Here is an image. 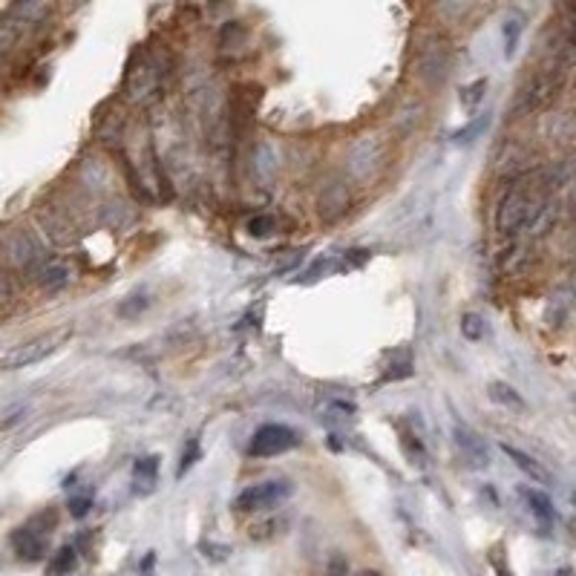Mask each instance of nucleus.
Returning <instances> with one entry per match:
<instances>
[{"label": "nucleus", "instance_id": "obj_1", "mask_svg": "<svg viewBox=\"0 0 576 576\" xmlns=\"http://www.w3.org/2000/svg\"><path fill=\"white\" fill-rule=\"evenodd\" d=\"M67 340H70L67 329L49 331V335H38V338H32L27 343L15 346V349H9L4 357H0V369H6V372H18V369L35 366V363L46 361L49 355H55Z\"/></svg>", "mask_w": 576, "mask_h": 576}, {"label": "nucleus", "instance_id": "obj_2", "mask_svg": "<svg viewBox=\"0 0 576 576\" xmlns=\"http://www.w3.org/2000/svg\"><path fill=\"white\" fill-rule=\"evenodd\" d=\"M530 211H533V199L528 194V188L516 185L510 188L505 199L498 202V211H496V228L502 230L505 237H513L519 230H524L530 220Z\"/></svg>", "mask_w": 576, "mask_h": 576}, {"label": "nucleus", "instance_id": "obj_3", "mask_svg": "<svg viewBox=\"0 0 576 576\" xmlns=\"http://www.w3.org/2000/svg\"><path fill=\"white\" fill-rule=\"evenodd\" d=\"M291 493H294V484L286 481V479L251 484V488H246L237 496L234 507L239 510V513H257V510H271L280 502H286Z\"/></svg>", "mask_w": 576, "mask_h": 576}, {"label": "nucleus", "instance_id": "obj_4", "mask_svg": "<svg viewBox=\"0 0 576 576\" xmlns=\"http://www.w3.org/2000/svg\"><path fill=\"white\" fill-rule=\"evenodd\" d=\"M297 444H300V435L288 424H263L257 432H254L248 453L257 455V458H274V455L291 453Z\"/></svg>", "mask_w": 576, "mask_h": 576}, {"label": "nucleus", "instance_id": "obj_5", "mask_svg": "<svg viewBox=\"0 0 576 576\" xmlns=\"http://www.w3.org/2000/svg\"><path fill=\"white\" fill-rule=\"evenodd\" d=\"M352 205V190L346 182H329L317 196V216L323 222H338L340 216L349 211Z\"/></svg>", "mask_w": 576, "mask_h": 576}, {"label": "nucleus", "instance_id": "obj_6", "mask_svg": "<svg viewBox=\"0 0 576 576\" xmlns=\"http://www.w3.org/2000/svg\"><path fill=\"white\" fill-rule=\"evenodd\" d=\"M554 96H556V81L547 79V75H539V79L524 84V89L519 93L516 107H519V113H533L539 107H547L550 101H554Z\"/></svg>", "mask_w": 576, "mask_h": 576}, {"label": "nucleus", "instance_id": "obj_7", "mask_svg": "<svg viewBox=\"0 0 576 576\" xmlns=\"http://www.w3.org/2000/svg\"><path fill=\"white\" fill-rule=\"evenodd\" d=\"M159 79H162V70L156 61H142L130 67V75H127V93L130 98H147L153 89L159 87Z\"/></svg>", "mask_w": 576, "mask_h": 576}, {"label": "nucleus", "instance_id": "obj_8", "mask_svg": "<svg viewBox=\"0 0 576 576\" xmlns=\"http://www.w3.org/2000/svg\"><path fill=\"white\" fill-rule=\"evenodd\" d=\"M453 438H455L458 453L467 458V464H472V467H484V464H488V461H490L488 444H484L481 435H476L470 427H455V430H453Z\"/></svg>", "mask_w": 576, "mask_h": 576}, {"label": "nucleus", "instance_id": "obj_9", "mask_svg": "<svg viewBox=\"0 0 576 576\" xmlns=\"http://www.w3.org/2000/svg\"><path fill=\"white\" fill-rule=\"evenodd\" d=\"M378 142L375 138H361L352 150H349V156H346V164H349V173L355 179H366L369 173L375 171V164H378Z\"/></svg>", "mask_w": 576, "mask_h": 576}, {"label": "nucleus", "instance_id": "obj_10", "mask_svg": "<svg viewBox=\"0 0 576 576\" xmlns=\"http://www.w3.org/2000/svg\"><path fill=\"white\" fill-rule=\"evenodd\" d=\"M12 545H15V554H18L21 559H27V562H38V559H41V556L46 554L44 533L35 530L32 524H27V528L15 530V536H12Z\"/></svg>", "mask_w": 576, "mask_h": 576}, {"label": "nucleus", "instance_id": "obj_11", "mask_svg": "<svg viewBox=\"0 0 576 576\" xmlns=\"http://www.w3.org/2000/svg\"><path fill=\"white\" fill-rule=\"evenodd\" d=\"M35 280H38V286L46 291H61L70 283V265L61 260H44L35 268Z\"/></svg>", "mask_w": 576, "mask_h": 576}, {"label": "nucleus", "instance_id": "obj_12", "mask_svg": "<svg viewBox=\"0 0 576 576\" xmlns=\"http://www.w3.org/2000/svg\"><path fill=\"white\" fill-rule=\"evenodd\" d=\"M502 453H507V458L513 461V464L524 472V476H530L533 481H539V484H550V481H554V479H550L547 467L542 464V461H536L533 455L516 450V447H507V444H502Z\"/></svg>", "mask_w": 576, "mask_h": 576}, {"label": "nucleus", "instance_id": "obj_13", "mask_svg": "<svg viewBox=\"0 0 576 576\" xmlns=\"http://www.w3.org/2000/svg\"><path fill=\"white\" fill-rule=\"evenodd\" d=\"M556 216H559L556 202H533L530 220H528V225H524V230H528L530 237H542V234H547L550 228H554Z\"/></svg>", "mask_w": 576, "mask_h": 576}, {"label": "nucleus", "instance_id": "obj_14", "mask_svg": "<svg viewBox=\"0 0 576 576\" xmlns=\"http://www.w3.org/2000/svg\"><path fill=\"white\" fill-rule=\"evenodd\" d=\"M159 481V458L156 455H145L136 461L133 467V490L136 493H150Z\"/></svg>", "mask_w": 576, "mask_h": 576}, {"label": "nucleus", "instance_id": "obj_15", "mask_svg": "<svg viewBox=\"0 0 576 576\" xmlns=\"http://www.w3.org/2000/svg\"><path fill=\"white\" fill-rule=\"evenodd\" d=\"M488 395H490L493 404L505 406V409H513V413H522V409L528 406L522 398V392L513 387V383H505V380H493L488 387Z\"/></svg>", "mask_w": 576, "mask_h": 576}, {"label": "nucleus", "instance_id": "obj_16", "mask_svg": "<svg viewBox=\"0 0 576 576\" xmlns=\"http://www.w3.org/2000/svg\"><path fill=\"white\" fill-rule=\"evenodd\" d=\"M522 496H524V502H528L530 513L536 516V522H542L545 528H550V524H554V519H556L554 502H550V498L545 493H539V490H522Z\"/></svg>", "mask_w": 576, "mask_h": 576}, {"label": "nucleus", "instance_id": "obj_17", "mask_svg": "<svg viewBox=\"0 0 576 576\" xmlns=\"http://www.w3.org/2000/svg\"><path fill=\"white\" fill-rule=\"evenodd\" d=\"M75 565H79V554H75L72 545H63V547L55 550L53 559H49L46 576H67V573L75 571Z\"/></svg>", "mask_w": 576, "mask_h": 576}, {"label": "nucleus", "instance_id": "obj_18", "mask_svg": "<svg viewBox=\"0 0 576 576\" xmlns=\"http://www.w3.org/2000/svg\"><path fill=\"white\" fill-rule=\"evenodd\" d=\"M522 32H524V18L522 15H510L505 23H502V35H505V55L513 58L516 49H519V41H522Z\"/></svg>", "mask_w": 576, "mask_h": 576}, {"label": "nucleus", "instance_id": "obj_19", "mask_svg": "<svg viewBox=\"0 0 576 576\" xmlns=\"http://www.w3.org/2000/svg\"><path fill=\"white\" fill-rule=\"evenodd\" d=\"M401 444H404L406 458L413 461L415 467H427V447L421 444L418 435H413L409 430H401Z\"/></svg>", "mask_w": 576, "mask_h": 576}, {"label": "nucleus", "instance_id": "obj_20", "mask_svg": "<svg viewBox=\"0 0 576 576\" xmlns=\"http://www.w3.org/2000/svg\"><path fill=\"white\" fill-rule=\"evenodd\" d=\"M484 93H488V81L479 79V81H472L467 87H461L458 89V98H461V104H464V110H476L481 104Z\"/></svg>", "mask_w": 576, "mask_h": 576}, {"label": "nucleus", "instance_id": "obj_21", "mask_svg": "<svg viewBox=\"0 0 576 576\" xmlns=\"http://www.w3.org/2000/svg\"><path fill=\"white\" fill-rule=\"evenodd\" d=\"M484 331H488V326H484V317L481 314L467 312L464 317H461V335H464L467 340L479 343L484 338Z\"/></svg>", "mask_w": 576, "mask_h": 576}, {"label": "nucleus", "instance_id": "obj_22", "mask_svg": "<svg viewBox=\"0 0 576 576\" xmlns=\"http://www.w3.org/2000/svg\"><path fill=\"white\" fill-rule=\"evenodd\" d=\"M18 35H21V21L18 18H9V21L0 23V61H4L9 49L15 46Z\"/></svg>", "mask_w": 576, "mask_h": 576}, {"label": "nucleus", "instance_id": "obj_23", "mask_svg": "<svg viewBox=\"0 0 576 576\" xmlns=\"http://www.w3.org/2000/svg\"><path fill=\"white\" fill-rule=\"evenodd\" d=\"M286 524L280 522V519H265V522H257V524H251V530L248 536L254 542H268V539H274V536L283 530Z\"/></svg>", "mask_w": 576, "mask_h": 576}, {"label": "nucleus", "instance_id": "obj_24", "mask_svg": "<svg viewBox=\"0 0 576 576\" xmlns=\"http://www.w3.org/2000/svg\"><path fill=\"white\" fill-rule=\"evenodd\" d=\"M490 124V115H481V119H476L472 124H467V127H461V133H455L453 136V142L455 145H472L476 138H481V133H484V127Z\"/></svg>", "mask_w": 576, "mask_h": 576}, {"label": "nucleus", "instance_id": "obj_25", "mask_svg": "<svg viewBox=\"0 0 576 576\" xmlns=\"http://www.w3.org/2000/svg\"><path fill=\"white\" fill-rule=\"evenodd\" d=\"M277 230V220L274 216H268V213H260V216H251L248 220V234L254 239H265V237H271Z\"/></svg>", "mask_w": 576, "mask_h": 576}, {"label": "nucleus", "instance_id": "obj_26", "mask_svg": "<svg viewBox=\"0 0 576 576\" xmlns=\"http://www.w3.org/2000/svg\"><path fill=\"white\" fill-rule=\"evenodd\" d=\"M145 309H147V291L138 288L119 305V314L121 317H138V314H145Z\"/></svg>", "mask_w": 576, "mask_h": 576}, {"label": "nucleus", "instance_id": "obj_27", "mask_svg": "<svg viewBox=\"0 0 576 576\" xmlns=\"http://www.w3.org/2000/svg\"><path fill=\"white\" fill-rule=\"evenodd\" d=\"M242 41H246V27H242V23L230 21V23H225V27L220 29V46H222V49L237 46V44H242Z\"/></svg>", "mask_w": 576, "mask_h": 576}, {"label": "nucleus", "instance_id": "obj_28", "mask_svg": "<svg viewBox=\"0 0 576 576\" xmlns=\"http://www.w3.org/2000/svg\"><path fill=\"white\" fill-rule=\"evenodd\" d=\"M199 455H202V453H199V441H196V438H194V441H188V444H185V455H182V464H179V479H182V476H185V472H188V467H194V464H196V461H199Z\"/></svg>", "mask_w": 576, "mask_h": 576}, {"label": "nucleus", "instance_id": "obj_29", "mask_svg": "<svg viewBox=\"0 0 576 576\" xmlns=\"http://www.w3.org/2000/svg\"><path fill=\"white\" fill-rule=\"evenodd\" d=\"M467 6H470V0H441V15L458 18V15H464Z\"/></svg>", "mask_w": 576, "mask_h": 576}, {"label": "nucleus", "instance_id": "obj_30", "mask_svg": "<svg viewBox=\"0 0 576 576\" xmlns=\"http://www.w3.org/2000/svg\"><path fill=\"white\" fill-rule=\"evenodd\" d=\"M89 507H93V498H89V496H75L70 502V513L81 519V516H87Z\"/></svg>", "mask_w": 576, "mask_h": 576}, {"label": "nucleus", "instance_id": "obj_31", "mask_svg": "<svg viewBox=\"0 0 576 576\" xmlns=\"http://www.w3.org/2000/svg\"><path fill=\"white\" fill-rule=\"evenodd\" d=\"M329 576H352V573H349V568H346L343 559H331L329 562Z\"/></svg>", "mask_w": 576, "mask_h": 576}, {"label": "nucleus", "instance_id": "obj_32", "mask_svg": "<svg viewBox=\"0 0 576 576\" xmlns=\"http://www.w3.org/2000/svg\"><path fill=\"white\" fill-rule=\"evenodd\" d=\"M568 9H571V18H573V23H576V0H568Z\"/></svg>", "mask_w": 576, "mask_h": 576}, {"label": "nucleus", "instance_id": "obj_33", "mask_svg": "<svg viewBox=\"0 0 576 576\" xmlns=\"http://www.w3.org/2000/svg\"><path fill=\"white\" fill-rule=\"evenodd\" d=\"M355 576H380L378 571H361V573H355Z\"/></svg>", "mask_w": 576, "mask_h": 576}, {"label": "nucleus", "instance_id": "obj_34", "mask_svg": "<svg viewBox=\"0 0 576 576\" xmlns=\"http://www.w3.org/2000/svg\"><path fill=\"white\" fill-rule=\"evenodd\" d=\"M571 291L576 294V268H573V274H571Z\"/></svg>", "mask_w": 576, "mask_h": 576}, {"label": "nucleus", "instance_id": "obj_35", "mask_svg": "<svg viewBox=\"0 0 576 576\" xmlns=\"http://www.w3.org/2000/svg\"><path fill=\"white\" fill-rule=\"evenodd\" d=\"M18 4H32V0H18Z\"/></svg>", "mask_w": 576, "mask_h": 576}]
</instances>
